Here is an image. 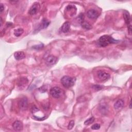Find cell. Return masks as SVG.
I'll use <instances>...</instances> for the list:
<instances>
[{
  "label": "cell",
  "mask_w": 132,
  "mask_h": 132,
  "mask_svg": "<svg viewBox=\"0 0 132 132\" xmlns=\"http://www.w3.org/2000/svg\"><path fill=\"white\" fill-rule=\"evenodd\" d=\"M119 40H116L109 35H103L98 40V44L101 47H105L109 44L117 43Z\"/></svg>",
  "instance_id": "6da1fadb"
},
{
  "label": "cell",
  "mask_w": 132,
  "mask_h": 132,
  "mask_svg": "<svg viewBox=\"0 0 132 132\" xmlns=\"http://www.w3.org/2000/svg\"><path fill=\"white\" fill-rule=\"evenodd\" d=\"M61 83L64 87L66 88H69L74 85L75 81L74 78L69 76H64L61 79Z\"/></svg>",
  "instance_id": "7a4b0ae2"
},
{
  "label": "cell",
  "mask_w": 132,
  "mask_h": 132,
  "mask_svg": "<svg viewBox=\"0 0 132 132\" xmlns=\"http://www.w3.org/2000/svg\"><path fill=\"white\" fill-rule=\"evenodd\" d=\"M97 75L99 80L102 82L106 81L110 78V74L107 72L102 70L98 71Z\"/></svg>",
  "instance_id": "3957f363"
},
{
  "label": "cell",
  "mask_w": 132,
  "mask_h": 132,
  "mask_svg": "<svg viewBox=\"0 0 132 132\" xmlns=\"http://www.w3.org/2000/svg\"><path fill=\"white\" fill-rule=\"evenodd\" d=\"M62 94L61 89L58 87H53L50 90V94L54 98L58 99L61 97Z\"/></svg>",
  "instance_id": "277c9868"
},
{
  "label": "cell",
  "mask_w": 132,
  "mask_h": 132,
  "mask_svg": "<svg viewBox=\"0 0 132 132\" xmlns=\"http://www.w3.org/2000/svg\"><path fill=\"white\" fill-rule=\"evenodd\" d=\"M40 5L39 3H35L31 7L29 12L31 15H35L37 14L40 10Z\"/></svg>",
  "instance_id": "5b68a950"
},
{
  "label": "cell",
  "mask_w": 132,
  "mask_h": 132,
  "mask_svg": "<svg viewBox=\"0 0 132 132\" xmlns=\"http://www.w3.org/2000/svg\"><path fill=\"white\" fill-rule=\"evenodd\" d=\"M58 58L57 57L53 55H50L46 59L45 63L48 66H51L56 64Z\"/></svg>",
  "instance_id": "8992f818"
},
{
  "label": "cell",
  "mask_w": 132,
  "mask_h": 132,
  "mask_svg": "<svg viewBox=\"0 0 132 132\" xmlns=\"http://www.w3.org/2000/svg\"><path fill=\"white\" fill-rule=\"evenodd\" d=\"M18 105H19V107L20 108V109L22 110H26L28 108V102L27 99L25 98L21 99L19 102Z\"/></svg>",
  "instance_id": "52a82bcc"
},
{
  "label": "cell",
  "mask_w": 132,
  "mask_h": 132,
  "mask_svg": "<svg viewBox=\"0 0 132 132\" xmlns=\"http://www.w3.org/2000/svg\"><path fill=\"white\" fill-rule=\"evenodd\" d=\"M12 127L15 131H20L23 130V125L21 121L17 120L12 124Z\"/></svg>",
  "instance_id": "ba28073f"
},
{
  "label": "cell",
  "mask_w": 132,
  "mask_h": 132,
  "mask_svg": "<svg viewBox=\"0 0 132 132\" xmlns=\"http://www.w3.org/2000/svg\"><path fill=\"white\" fill-rule=\"evenodd\" d=\"M87 16L89 18L91 19H95L98 17L99 13L95 9H90L87 12Z\"/></svg>",
  "instance_id": "9c48e42d"
},
{
  "label": "cell",
  "mask_w": 132,
  "mask_h": 132,
  "mask_svg": "<svg viewBox=\"0 0 132 132\" xmlns=\"http://www.w3.org/2000/svg\"><path fill=\"white\" fill-rule=\"evenodd\" d=\"M14 57L16 60L20 61L25 58V54L22 51H18L15 53Z\"/></svg>",
  "instance_id": "30bf717a"
},
{
  "label": "cell",
  "mask_w": 132,
  "mask_h": 132,
  "mask_svg": "<svg viewBox=\"0 0 132 132\" xmlns=\"http://www.w3.org/2000/svg\"><path fill=\"white\" fill-rule=\"evenodd\" d=\"M50 24V21L48 20L47 19H43L42 20V22L40 23V25H39V27L38 29L42 30V29L47 28L48 26Z\"/></svg>",
  "instance_id": "8fae6325"
},
{
  "label": "cell",
  "mask_w": 132,
  "mask_h": 132,
  "mask_svg": "<svg viewBox=\"0 0 132 132\" xmlns=\"http://www.w3.org/2000/svg\"><path fill=\"white\" fill-rule=\"evenodd\" d=\"M70 29V23L69 22H66L63 24L61 27V31L64 33H68Z\"/></svg>",
  "instance_id": "7c38bea8"
},
{
  "label": "cell",
  "mask_w": 132,
  "mask_h": 132,
  "mask_svg": "<svg viewBox=\"0 0 132 132\" xmlns=\"http://www.w3.org/2000/svg\"><path fill=\"white\" fill-rule=\"evenodd\" d=\"M124 101L122 100V99H119L117 102L115 103L114 104V108L116 109H120L122 108L123 106H124Z\"/></svg>",
  "instance_id": "4fadbf2b"
},
{
  "label": "cell",
  "mask_w": 132,
  "mask_h": 132,
  "mask_svg": "<svg viewBox=\"0 0 132 132\" xmlns=\"http://www.w3.org/2000/svg\"><path fill=\"white\" fill-rule=\"evenodd\" d=\"M28 80L27 78L25 77L21 78L18 82V86L19 87H24L28 84Z\"/></svg>",
  "instance_id": "5bb4252c"
},
{
  "label": "cell",
  "mask_w": 132,
  "mask_h": 132,
  "mask_svg": "<svg viewBox=\"0 0 132 132\" xmlns=\"http://www.w3.org/2000/svg\"><path fill=\"white\" fill-rule=\"evenodd\" d=\"M124 19L125 23L128 25H130L131 22V17L129 12L128 11H125L124 12Z\"/></svg>",
  "instance_id": "9a60e30c"
},
{
  "label": "cell",
  "mask_w": 132,
  "mask_h": 132,
  "mask_svg": "<svg viewBox=\"0 0 132 132\" xmlns=\"http://www.w3.org/2000/svg\"><path fill=\"white\" fill-rule=\"evenodd\" d=\"M24 32V30L22 29H18L15 30L14 31V35L16 37H20Z\"/></svg>",
  "instance_id": "2e32d148"
},
{
  "label": "cell",
  "mask_w": 132,
  "mask_h": 132,
  "mask_svg": "<svg viewBox=\"0 0 132 132\" xmlns=\"http://www.w3.org/2000/svg\"><path fill=\"white\" fill-rule=\"evenodd\" d=\"M81 25L82 27L86 30H90L92 28L91 25L88 22L84 21L81 23Z\"/></svg>",
  "instance_id": "e0dca14e"
},
{
  "label": "cell",
  "mask_w": 132,
  "mask_h": 132,
  "mask_svg": "<svg viewBox=\"0 0 132 132\" xmlns=\"http://www.w3.org/2000/svg\"><path fill=\"white\" fill-rule=\"evenodd\" d=\"M94 121H95V118L93 117H90L89 119H88L87 120H86L84 122V124L86 125H90V124H92L94 122Z\"/></svg>",
  "instance_id": "ac0fdd59"
},
{
  "label": "cell",
  "mask_w": 132,
  "mask_h": 132,
  "mask_svg": "<svg viewBox=\"0 0 132 132\" xmlns=\"http://www.w3.org/2000/svg\"><path fill=\"white\" fill-rule=\"evenodd\" d=\"M101 127V125L100 124H99L98 123H96L95 124H94L91 127V129L92 130H97L100 129Z\"/></svg>",
  "instance_id": "d6986e66"
},
{
  "label": "cell",
  "mask_w": 132,
  "mask_h": 132,
  "mask_svg": "<svg viewBox=\"0 0 132 132\" xmlns=\"http://www.w3.org/2000/svg\"><path fill=\"white\" fill-rule=\"evenodd\" d=\"M92 88H93V89L96 91H99L103 88V86L100 85H96L93 86H92Z\"/></svg>",
  "instance_id": "ffe728a7"
},
{
  "label": "cell",
  "mask_w": 132,
  "mask_h": 132,
  "mask_svg": "<svg viewBox=\"0 0 132 132\" xmlns=\"http://www.w3.org/2000/svg\"><path fill=\"white\" fill-rule=\"evenodd\" d=\"M74 125V121L72 120L70 122H69V124L68 125V128L69 130H71L72 128H73Z\"/></svg>",
  "instance_id": "44dd1931"
},
{
  "label": "cell",
  "mask_w": 132,
  "mask_h": 132,
  "mask_svg": "<svg viewBox=\"0 0 132 132\" xmlns=\"http://www.w3.org/2000/svg\"><path fill=\"white\" fill-rule=\"evenodd\" d=\"M39 90L41 92H45L47 90V87L44 86H43L41 87L40 88H39Z\"/></svg>",
  "instance_id": "7402d4cb"
},
{
  "label": "cell",
  "mask_w": 132,
  "mask_h": 132,
  "mask_svg": "<svg viewBox=\"0 0 132 132\" xmlns=\"http://www.w3.org/2000/svg\"><path fill=\"white\" fill-rule=\"evenodd\" d=\"M39 109L36 107V106H33L32 108V112L33 113H36V112H37V111H38Z\"/></svg>",
  "instance_id": "603a6c76"
},
{
  "label": "cell",
  "mask_w": 132,
  "mask_h": 132,
  "mask_svg": "<svg viewBox=\"0 0 132 132\" xmlns=\"http://www.w3.org/2000/svg\"><path fill=\"white\" fill-rule=\"evenodd\" d=\"M128 31H129L130 34L131 35V33H132V26H131V25H128Z\"/></svg>",
  "instance_id": "cb8c5ba5"
},
{
  "label": "cell",
  "mask_w": 132,
  "mask_h": 132,
  "mask_svg": "<svg viewBox=\"0 0 132 132\" xmlns=\"http://www.w3.org/2000/svg\"><path fill=\"white\" fill-rule=\"evenodd\" d=\"M4 10V6L3 5V4H1V12L2 13Z\"/></svg>",
  "instance_id": "d4e9b609"
},
{
  "label": "cell",
  "mask_w": 132,
  "mask_h": 132,
  "mask_svg": "<svg viewBox=\"0 0 132 132\" xmlns=\"http://www.w3.org/2000/svg\"><path fill=\"white\" fill-rule=\"evenodd\" d=\"M0 21H1V24H0V25H1V27L2 25V23H3V20H2V18H1V20H0Z\"/></svg>",
  "instance_id": "484cf974"
}]
</instances>
